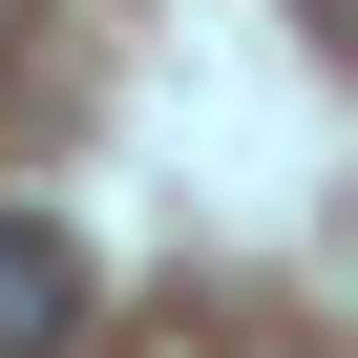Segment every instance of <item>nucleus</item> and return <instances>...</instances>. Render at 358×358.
<instances>
[{
  "label": "nucleus",
  "instance_id": "f257e3e1",
  "mask_svg": "<svg viewBox=\"0 0 358 358\" xmlns=\"http://www.w3.org/2000/svg\"><path fill=\"white\" fill-rule=\"evenodd\" d=\"M64 337H85V232L0 211V358H64Z\"/></svg>",
  "mask_w": 358,
  "mask_h": 358
}]
</instances>
